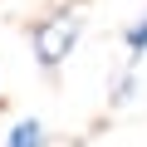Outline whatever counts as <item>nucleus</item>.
Masks as SVG:
<instances>
[{
	"mask_svg": "<svg viewBox=\"0 0 147 147\" xmlns=\"http://www.w3.org/2000/svg\"><path fill=\"white\" fill-rule=\"evenodd\" d=\"M74 39H79V20H74L69 10H59V15L39 20V25H34V54H39V64H44V69H54V64L74 49Z\"/></svg>",
	"mask_w": 147,
	"mask_h": 147,
	"instance_id": "f257e3e1",
	"label": "nucleus"
},
{
	"mask_svg": "<svg viewBox=\"0 0 147 147\" xmlns=\"http://www.w3.org/2000/svg\"><path fill=\"white\" fill-rule=\"evenodd\" d=\"M127 54H132V59H137V54H147V15L127 30Z\"/></svg>",
	"mask_w": 147,
	"mask_h": 147,
	"instance_id": "7ed1b4c3",
	"label": "nucleus"
},
{
	"mask_svg": "<svg viewBox=\"0 0 147 147\" xmlns=\"http://www.w3.org/2000/svg\"><path fill=\"white\" fill-rule=\"evenodd\" d=\"M5 147H44V123L39 118H20L5 137Z\"/></svg>",
	"mask_w": 147,
	"mask_h": 147,
	"instance_id": "f03ea898",
	"label": "nucleus"
}]
</instances>
